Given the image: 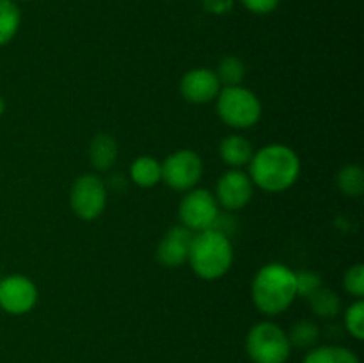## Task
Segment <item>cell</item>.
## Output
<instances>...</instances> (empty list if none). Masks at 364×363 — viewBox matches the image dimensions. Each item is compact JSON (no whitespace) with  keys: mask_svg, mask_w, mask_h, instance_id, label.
I'll use <instances>...</instances> for the list:
<instances>
[{"mask_svg":"<svg viewBox=\"0 0 364 363\" xmlns=\"http://www.w3.org/2000/svg\"><path fill=\"white\" fill-rule=\"evenodd\" d=\"M249 166L252 185L267 192L287 191L301 174V160L297 153L284 144H269L258 149Z\"/></svg>","mask_w":364,"mask_h":363,"instance_id":"cell-1","label":"cell"},{"mask_svg":"<svg viewBox=\"0 0 364 363\" xmlns=\"http://www.w3.org/2000/svg\"><path fill=\"white\" fill-rule=\"evenodd\" d=\"M251 295L256 308L265 315L287 312L297 299L295 273L284 263H267L252 280Z\"/></svg>","mask_w":364,"mask_h":363,"instance_id":"cell-2","label":"cell"},{"mask_svg":"<svg viewBox=\"0 0 364 363\" xmlns=\"http://www.w3.org/2000/svg\"><path fill=\"white\" fill-rule=\"evenodd\" d=\"M187 262L203 280L223 278L233 263V244L219 228L199 231L192 238Z\"/></svg>","mask_w":364,"mask_h":363,"instance_id":"cell-3","label":"cell"},{"mask_svg":"<svg viewBox=\"0 0 364 363\" xmlns=\"http://www.w3.org/2000/svg\"><path fill=\"white\" fill-rule=\"evenodd\" d=\"M215 102L217 114L231 128L245 130L262 120V102L255 93L242 85L220 88Z\"/></svg>","mask_w":364,"mask_h":363,"instance_id":"cell-4","label":"cell"},{"mask_svg":"<svg viewBox=\"0 0 364 363\" xmlns=\"http://www.w3.org/2000/svg\"><path fill=\"white\" fill-rule=\"evenodd\" d=\"M245 351L255 363H284L291 345L288 335L274 322H258L245 338Z\"/></svg>","mask_w":364,"mask_h":363,"instance_id":"cell-5","label":"cell"},{"mask_svg":"<svg viewBox=\"0 0 364 363\" xmlns=\"http://www.w3.org/2000/svg\"><path fill=\"white\" fill-rule=\"evenodd\" d=\"M181 224L191 231H205L215 228L219 219V203L206 189H191L178 206Z\"/></svg>","mask_w":364,"mask_h":363,"instance_id":"cell-6","label":"cell"},{"mask_svg":"<svg viewBox=\"0 0 364 363\" xmlns=\"http://www.w3.org/2000/svg\"><path fill=\"white\" fill-rule=\"evenodd\" d=\"M70 205L82 221H95L107 206V187L96 174H82L75 180L70 192Z\"/></svg>","mask_w":364,"mask_h":363,"instance_id":"cell-7","label":"cell"},{"mask_svg":"<svg viewBox=\"0 0 364 363\" xmlns=\"http://www.w3.org/2000/svg\"><path fill=\"white\" fill-rule=\"evenodd\" d=\"M203 177V160L194 149H178L162 162V182L174 191H191Z\"/></svg>","mask_w":364,"mask_h":363,"instance_id":"cell-8","label":"cell"},{"mask_svg":"<svg viewBox=\"0 0 364 363\" xmlns=\"http://www.w3.org/2000/svg\"><path fill=\"white\" fill-rule=\"evenodd\" d=\"M38 305V287L23 274L0 280V308L9 315H25Z\"/></svg>","mask_w":364,"mask_h":363,"instance_id":"cell-9","label":"cell"},{"mask_svg":"<svg viewBox=\"0 0 364 363\" xmlns=\"http://www.w3.org/2000/svg\"><path fill=\"white\" fill-rule=\"evenodd\" d=\"M251 178L242 169H230L219 178L215 187V199L226 210H240L252 198Z\"/></svg>","mask_w":364,"mask_h":363,"instance_id":"cell-10","label":"cell"},{"mask_svg":"<svg viewBox=\"0 0 364 363\" xmlns=\"http://www.w3.org/2000/svg\"><path fill=\"white\" fill-rule=\"evenodd\" d=\"M220 88L223 85H220L215 71L208 70V68H194V70L187 71L180 82L181 96L196 105L213 102L219 95Z\"/></svg>","mask_w":364,"mask_h":363,"instance_id":"cell-11","label":"cell"},{"mask_svg":"<svg viewBox=\"0 0 364 363\" xmlns=\"http://www.w3.org/2000/svg\"><path fill=\"white\" fill-rule=\"evenodd\" d=\"M192 238H194V231L185 228L183 224L171 228L156 248V260H159L160 265L169 267V269L183 265L188 260Z\"/></svg>","mask_w":364,"mask_h":363,"instance_id":"cell-12","label":"cell"},{"mask_svg":"<svg viewBox=\"0 0 364 363\" xmlns=\"http://www.w3.org/2000/svg\"><path fill=\"white\" fill-rule=\"evenodd\" d=\"M219 155L224 164H228L233 169H240V167L249 166L252 155H255V148L251 142L244 137V135H228L219 146Z\"/></svg>","mask_w":364,"mask_h":363,"instance_id":"cell-13","label":"cell"},{"mask_svg":"<svg viewBox=\"0 0 364 363\" xmlns=\"http://www.w3.org/2000/svg\"><path fill=\"white\" fill-rule=\"evenodd\" d=\"M117 142L112 135L98 134L89 144V160L98 171H109L117 160Z\"/></svg>","mask_w":364,"mask_h":363,"instance_id":"cell-14","label":"cell"},{"mask_svg":"<svg viewBox=\"0 0 364 363\" xmlns=\"http://www.w3.org/2000/svg\"><path fill=\"white\" fill-rule=\"evenodd\" d=\"M130 178L142 189H151L162 182V164L153 157H139L130 166Z\"/></svg>","mask_w":364,"mask_h":363,"instance_id":"cell-15","label":"cell"},{"mask_svg":"<svg viewBox=\"0 0 364 363\" xmlns=\"http://www.w3.org/2000/svg\"><path fill=\"white\" fill-rule=\"evenodd\" d=\"M21 23V11L14 0H0V46H6L16 36Z\"/></svg>","mask_w":364,"mask_h":363,"instance_id":"cell-16","label":"cell"},{"mask_svg":"<svg viewBox=\"0 0 364 363\" xmlns=\"http://www.w3.org/2000/svg\"><path fill=\"white\" fill-rule=\"evenodd\" d=\"M302 363H359V358L347 347L323 345V347L311 349Z\"/></svg>","mask_w":364,"mask_h":363,"instance_id":"cell-17","label":"cell"},{"mask_svg":"<svg viewBox=\"0 0 364 363\" xmlns=\"http://www.w3.org/2000/svg\"><path fill=\"white\" fill-rule=\"evenodd\" d=\"M309 306H311L313 313H316L318 317H336L341 310V299L340 295L334 290L326 287H320L311 298L308 299Z\"/></svg>","mask_w":364,"mask_h":363,"instance_id":"cell-18","label":"cell"},{"mask_svg":"<svg viewBox=\"0 0 364 363\" xmlns=\"http://www.w3.org/2000/svg\"><path fill=\"white\" fill-rule=\"evenodd\" d=\"M338 187L345 196L359 198L364 191V171L358 164H348L338 173Z\"/></svg>","mask_w":364,"mask_h":363,"instance_id":"cell-19","label":"cell"},{"mask_svg":"<svg viewBox=\"0 0 364 363\" xmlns=\"http://www.w3.org/2000/svg\"><path fill=\"white\" fill-rule=\"evenodd\" d=\"M215 75L223 88H228V85H240V82L245 77V64L238 57L228 56L219 60Z\"/></svg>","mask_w":364,"mask_h":363,"instance_id":"cell-20","label":"cell"},{"mask_svg":"<svg viewBox=\"0 0 364 363\" xmlns=\"http://www.w3.org/2000/svg\"><path fill=\"white\" fill-rule=\"evenodd\" d=\"M320 337V330L313 320H299L288 333L290 345H295L299 349H308L316 344Z\"/></svg>","mask_w":364,"mask_h":363,"instance_id":"cell-21","label":"cell"},{"mask_svg":"<svg viewBox=\"0 0 364 363\" xmlns=\"http://www.w3.org/2000/svg\"><path fill=\"white\" fill-rule=\"evenodd\" d=\"M345 327L355 340L364 338V302L363 299H358L352 302L345 312Z\"/></svg>","mask_w":364,"mask_h":363,"instance_id":"cell-22","label":"cell"},{"mask_svg":"<svg viewBox=\"0 0 364 363\" xmlns=\"http://www.w3.org/2000/svg\"><path fill=\"white\" fill-rule=\"evenodd\" d=\"M322 287V278L313 270H301L295 273V288H297V298L309 299L318 288Z\"/></svg>","mask_w":364,"mask_h":363,"instance_id":"cell-23","label":"cell"},{"mask_svg":"<svg viewBox=\"0 0 364 363\" xmlns=\"http://www.w3.org/2000/svg\"><path fill=\"white\" fill-rule=\"evenodd\" d=\"M343 287L345 290L355 299L364 298V265L363 263H355L350 269H347L343 276Z\"/></svg>","mask_w":364,"mask_h":363,"instance_id":"cell-24","label":"cell"},{"mask_svg":"<svg viewBox=\"0 0 364 363\" xmlns=\"http://www.w3.org/2000/svg\"><path fill=\"white\" fill-rule=\"evenodd\" d=\"M242 6L255 14H269L277 9L281 0H240Z\"/></svg>","mask_w":364,"mask_h":363,"instance_id":"cell-25","label":"cell"},{"mask_svg":"<svg viewBox=\"0 0 364 363\" xmlns=\"http://www.w3.org/2000/svg\"><path fill=\"white\" fill-rule=\"evenodd\" d=\"M203 7L213 14H226L233 9V0H201Z\"/></svg>","mask_w":364,"mask_h":363,"instance_id":"cell-26","label":"cell"},{"mask_svg":"<svg viewBox=\"0 0 364 363\" xmlns=\"http://www.w3.org/2000/svg\"><path fill=\"white\" fill-rule=\"evenodd\" d=\"M4 112H6V102H4V98L0 96V116H2Z\"/></svg>","mask_w":364,"mask_h":363,"instance_id":"cell-27","label":"cell"}]
</instances>
